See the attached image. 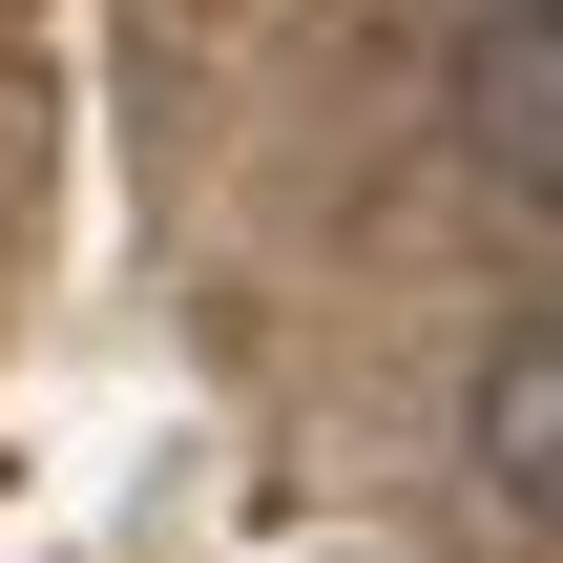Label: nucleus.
Segmentation results:
<instances>
[{"label":"nucleus","instance_id":"f257e3e1","mask_svg":"<svg viewBox=\"0 0 563 563\" xmlns=\"http://www.w3.org/2000/svg\"><path fill=\"white\" fill-rule=\"evenodd\" d=\"M460 146H481L522 209H563V0H522V21L460 63Z\"/></svg>","mask_w":563,"mask_h":563},{"label":"nucleus","instance_id":"f03ea898","mask_svg":"<svg viewBox=\"0 0 563 563\" xmlns=\"http://www.w3.org/2000/svg\"><path fill=\"white\" fill-rule=\"evenodd\" d=\"M481 481H501V522L563 543V313L501 334V376H481Z\"/></svg>","mask_w":563,"mask_h":563}]
</instances>
